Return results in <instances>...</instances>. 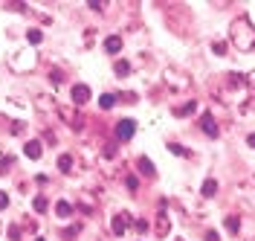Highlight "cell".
Masks as SVG:
<instances>
[{"instance_id":"obj_27","label":"cell","mask_w":255,"mask_h":241,"mask_svg":"<svg viewBox=\"0 0 255 241\" xmlns=\"http://www.w3.org/2000/svg\"><path fill=\"white\" fill-rule=\"evenodd\" d=\"M87 6H90V9H93V12H105V6H108V3H102V0H90V3H87Z\"/></svg>"},{"instance_id":"obj_10","label":"cell","mask_w":255,"mask_h":241,"mask_svg":"<svg viewBox=\"0 0 255 241\" xmlns=\"http://www.w3.org/2000/svg\"><path fill=\"white\" fill-rule=\"evenodd\" d=\"M23 154H26L29 160H41V154H44V145H41V140H29V143L23 145Z\"/></svg>"},{"instance_id":"obj_13","label":"cell","mask_w":255,"mask_h":241,"mask_svg":"<svg viewBox=\"0 0 255 241\" xmlns=\"http://www.w3.org/2000/svg\"><path fill=\"white\" fill-rule=\"evenodd\" d=\"M136 169H139L145 177H154V163L148 160V157H139V160H136Z\"/></svg>"},{"instance_id":"obj_29","label":"cell","mask_w":255,"mask_h":241,"mask_svg":"<svg viewBox=\"0 0 255 241\" xmlns=\"http://www.w3.org/2000/svg\"><path fill=\"white\" fill-rule=\"evenodd\" d=\"M76 236H79V227H70V230L64 233V239H67V241H73V239H76Z\"/></svg>"},{"instance_id":"obj_22","label":"cell","mask_w":255,"mask_h":241,"mask_svg":"<svg viewBox=\"0 0 255 241\" xmlns=\"http://www.w3.org/2000/svg\"><path fill=\"white\" fill-rule=\"evenodd\" d=\"M32 207H35V212H47V198H44V195H38V198L32 201Z\"/></svg>"},{"instance_id":"obj_31","label":"cell","mask_w":255,"mask_h":241,"mask_svg":"<svg viewBox=\"0 0 255 241\" xmlns=\"http://www.w3.org/2000/svg\"><path fill=\"white\" fill-rule=\"evenodd\" d=\"M6 6H9V9H15V12H23V9H26V3H6Z\"/></svg>"},{"instance_id":"obj_24","label":"cell","mask_w":255,"mask_h":241,"mask_svg":"<svg viewBox=\"0 0 255 241\" xmlns=\"http://www.w3.org/2000/svg\"><path fill=\"white\" fill-rule=\"evenodd\" d=\"M49 81L52 84H64V73L61 70H49Z\"/></svg>"},{"instance_id":"obj_33","label":"cell","mask_w":255,"mask_h":241,"mask_svg":"<svg viewBox=\"0 0 255 241\" xmlns=\"http://www.w3.org/2000/svg\"><path fill=\"white\" fill-rule=\"evenodd\" d=\"M206 241H221V236H218L215 230H209V233H206Z\"/></svg>"},{"instance_id":"obj_14","label":"cell","mask_w":255,"mask_h":241,"mask_svg":"<svg viewBox=\"0 0 255 241\" xmlns=\"http://www.w3.org/2000/svg\"><path fill=\"white\" fill-rule=\"evenodd\" d=\"M113 73H116L119 79H125L128 73H130V61H125V58H119V61L113 64Z\"/></svg>"},{"instance_id":"obj_16","label":"cell","mask_w":255,"mask_h":241,"mask_svg":"<svg viewBox=\"0 0 255 241\" xmlns=\"http://www.w3.org/2000/svg\"><path fill=\"white\" fill-rule=\"evenodd\" d=\"M58 169H61L64 175H70L73 172V154H61L58 157Z\"/></svg>"},{"instance_id":"obj_4","label":"cell","mask_w":255,"mask_h":241,"mask_svg":"<svg viewBox=\"0 0 255 241\" xmlns=\"http://www.w3.org/2000/svg\"><path fill=\"white\" fill-rule=\"evenodd\" d=\"M168 233H171V218H168L165 209H159L157 215H154V236L157 239H165Z\"/></svg>"},{"instance_id":"obj_34","label":"cell","mask_w":255,"mask_h":241,"mask_svg":"<svg viewBox=\"0 0 255 241\" xmlns=\"http://www.w3.org/2000/svg\"><path fill=\"white\" fill-rule=\"evenodd\" d=\"M247 145H250V148H255V134H250V137H247Z\"/></svg>"},{"instance_id":"obj_23","label":"cell","mask_w":255,"mask_h":241,"mask_svg":"<svg viewBox=\"0 0 255 241\" xmlns=\"http://www.w3.org/2000/svg\"><path fill=\"white\" fill-rule=\"evenodd\" d=\"M212 49H215L218 55H226V52H229V44H226V41H215V44H212Z\"/></svg>"},{"instance_id":"obj_32","label":"cell","mask_w":255,"mask_h":241,"mask_svg":"<svg viewBox=\"0 0 255 241\" xmlns=\"http://www.w3.org/2000/svg\"><path fill=\"white\" fill-rule=\"evenodd\" d=\"M6 207H9V195L0 192V209H6Z\"/></svg>"},{"instance_id":"obj_18","label":"cell","mask_w":255,"mask_h":241,"mask_svg":"<svg viewBox=\"0 0 255 241\" xmlns=\"http://www.w3.org/2000/svg\"><path fill=\"white\" fill-rule=\"evenodd\" d=\"M200 195H203V198H215V195H218V183H215V180H206L203 189H200Z\"/></svg>"},{"instance_id":"obj_6","label":"cell","mask_w":255,"mask_h":241,"mask_svg":"<svg viewBox=\"0 0 255 241\" xmlns=\"http://www.w3.org/2000/svg\"><path fill=\"white\" fill-rule=\"evenodd\" d=\"M128 224H130V215H128V212H116L113 221H111V233L113 236H125Z\"/></svg>"},{"instance_id":"obj_8","label":"cell","mask_w":255,"mask_h":241,"mask_svg":"<svg viewBox=\"0 0 255 241\" xmlns=\"http://www.w3.org/2000/svg\"><path fill=\"white\" fill-rule=\"evenodd\" d=\"M70 93H73V105H87L90 96H93L87 84H73V90H70Z\"/></svg>"},{"instance_id":"obj_30","label":"cell","mask_w":255,"mask_h":241,"mask_svg":"<svg viewBox=\"0 0 255 241\" xmlns=\"http://www.w3.org/2000/svg\"><path fill=\"white\" fill-rule=\"evenodd\" d=\"M102 154H105V157H116V145H105V151H102Z\"/></svg>"},{"instance_id":"obj_9","label":"cell","mask_w":255,"mask_h":241,"mask_svg":"<svg viewBox=\"0 0 255 241\" xmlns=\"http://www.w3.org/2000/svg\"><path fill=\"white\" fill-rule=\"evenodd\" d=\"M200 128H203V134L212 137V140L221 134V128H218V122H215V116H212V113H203V116H200Z\"/></svg>"},{"instance_id":"obj_26","label":"cell","mask_w":255,"mask_h":241,"mask_svg":"<svg viewBox=\"0 0 255 241\" xmlns=\"http://www.w3.org/2000/svg\"><path fill=\"white\" fill-rule=\"evenodd\" d=\"M12 166H15V160H12V157H3V160H0V175H6Z\"/></svg>"},{"instance_id":"obj_17","label":"cell","mask_w":255,"mask_h":241,"mask_svg":"<svg viewBox=\"0 0 255 241\" xmlns=\"http://www.w3.org/2000/svg\"><path fill=\"white\" fill-rule=\"evenodd\" d=\"M99 105H102V111H111L113 105H116V96L113 93H102L99 96Z\"/></svg>"},{"instance_id":"obj_19","label":"cell","mask_w":255,"mask_h":241,"mask_svg":"<svg viewBox=\"0 0 255 241\" xmlns=\"http://www.w3.org/2000/svg\"><path fill=\"white\" fill-rule=\"evenodd\" d=\"M226 230H229L232 236L241 230V218H238V215H229V218H226Z\"/></svg>"},{"instance_id":"obj_20","label":"cell","mask_w":255,"mask_h":241,"mask_svg":"<svg viewBox=\"0 0 255 241\" xmlns=\"http://www.w3.org/2000/svg\"><path fill=\"white\" fill-rule=\"evenodd\" d=\"M26 41H29V44H41V41H44V32H41V29H29V32H26Z\"/></svg>"},{"instance_id":"obj_11","label":"cell","mask_w":255,"mask_h":241,"mask_svg":"<svg viewBox=\"0 0 255 241\" xmlns=\"http://www.w3.org/2000/svg\"><path fill=\"white\" fill-rule=\"evenodd\" d=\"M119 49H122V38H119V35H108V38H105V52L116 55Z\"/></svg>"},{"instance_id":"obj_12","label":"cell","mask_w":255,"mask_h":241,"mask_svg":"<svg viewBox=\"0 0 255 241\" xmlns=\"http://www.w3.org/2000/svg\"><path fill=\"white\" fill-rule=\"evenodd\" d=\"M194 111H197V102H194V99H189L186 105H180V108H174V116H180V119H183V116H191Z\"/></svg>"},{"instance_id":"obj_5","label":"cell","mask_w":255,"mask_h":241,"mask_svg":"<svg viewBox=\"0 0 255 241\" xmlns=\"http://www.w3.org/2000/svg\"><path fill=\"white\" fill-rule=\"evenodd\" d=\"M223 84H226L229 90H244V87L250 84V76H244V73H226V76H223Z\"/></svg>"},{"instance_id":"obj_15","label":"cell","mask_w":255,"mask_h":241,"mask_svg":"<svg viewBox=\"0 0 255 241\" xmlns=\"http://www.w3.org/2000/svg\"><path fill=\"white\" fill-rule=\"evenodd\" d=\"M55 215H58V218H70V215H73V204L58 201V204H55Z\"/></svg>"},{"instance_id":"obj_25","label":"cell","mask_w":255,"mask_h":241,"mask_svg":"<svg viewBox=\"0 0 255 241\" xmlns=\"http://www.w3.org/2000/svg\"><path fill=\"white\" fill-rule=\"evenodd\" d=\"M125 186L130 189V192H136V189H139V180H136L133 175H128V177H125Z\"/></svg>"},{"instance_id":"obj_2","label":"cell","mask_w":255,"mask_h":241,"mask_svg":"<svg viewBox=\"0 0 255 241\" xmlns=\"http://www.w3.org/2000/svg\"><path fill=\"white\" fill-rule=\"evenodd\" d=\"M55 111H58V116L67 122V128H73V131H81V128H84V116L76 111V105H58Z\"/></svg>"},{"instance_id":"obj_3","label":"cell","mask_w":255,"mask_h":241,"mask_svg":"<svg viewBox=\"0 0 255 241\" xmlns=\"http://www.w3.org/2000/svg\"><path fill=\"white\" fill-rule=\"evenodd\" d=\"M165 84H168L171 90H189L191 79L186 73H180V70H165Z\"/></svg>"},{"instance_id":"obj_36","label":"cell","mask_w":255,"mask_h":241,"mask_svg":"<svg viewBox=\"0 0 255 241\" xmlns=\"http://www.w3.org/2000/svg\"><path fill=\"white\" fill-rule=\"evenodd\" d=\"M177 241H183V239H177Z\"/></svg>"},{"instance_id":"obj_35","label":"cell","mask_w":255,"mask_h":241,"mask_svg":"<svg viewBox=\"0 0 255 241\" xmlns=\"http://www.w3.org/2000/svg\"><path fill=\"white\" fill-rule=\"evenodd\" d=\"M35 241H44V239H35Z\"/></svg>"},{"instance_id":"obj_21","label":"cell","mask_w":255,"mask_h":241,"mask_svg":"<svg viewBox=\"0 0 255 241\" xmlns=\"http://www.w3.org/2000/svg\"><path fill=\"white\" fill-rule=\"evenodd\" d=\"M168 151L177 154V157H189V148H183V145H177V143H168Z\"/></svg>"},{"instance_id":"obj_7","label":"cell","mask_w":255,"mask_h":241,"mask_svg":"<svg viewBox=\"0 0 255 241\" xmlns=\"http://www.w3.org/2000/svg\"><path fill=\"white\" fill-rule=\"evenodd\" d=\"M133 134H136V122L133 119H119L116 122V137L119 140H130Z\"/></svg>"},{"instance_id":"obj_1","label":"cell","mask_w":255,"mask_h":241,"mask_svg":"<svg viewBox=\"0 0 255 241\" xmlns=\"http://www.w3.org/2000/svg\"><path fill=\"white\" fill-rule=\"evenodd\" d=\"M229 38L241 52H250L255 49V26L250 23V17H235L232 26H229Z\"/></svg>"},{"instance_id":"obj_28","label":"cell","mask_w":255,"mask_h":241,"mask_svg":"<svg viewBox=\"0 0 255 241\" xmlns=\"http://www.w3.org/2000/svg\"><path fill=\"white\" fill-rule=\"evenodd\" d=\"M9 241H20V227H9Z\"/></svg>"}]
</instances>
